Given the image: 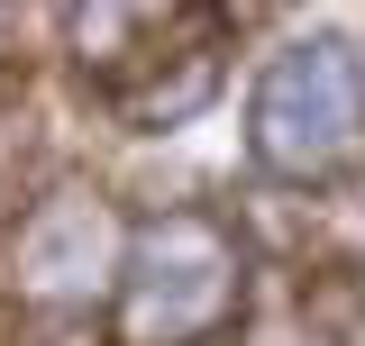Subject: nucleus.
I'll list each match as a JSON object with an SVG mask.
<instances>
[{"mask_svg": "<svg viewBox=\"0 0 365 346\" xmlns=\"http://www.w3.org/2000/svg\"><path fill=\"white\" fill-rule=\"evenodd\" d=\"M0 19H9V0H0Z\"/></svg>", "mask_w": 365, "mask_h": 346, "instance_id": "nucleus-6", "label": "nucleus"}, {"mask_svg": "<svg viewBox=\"0 0 365 346\" xmlns=\"http://www.w3.org/2000/svg\"><path fill=\"white\" fill-rule=\"evenodd\" d=\"M247 155L302 192L365 173V55L347 37L283 46L256 83V110H247Z\"/></svg>", "mask_w": 365, "mask_h": 346, "instance_id": "nucleus-3", "label": "nucleus"}, {"mask_svg": "<svg viewBox=\"0 0 365 346\" xmlns=\"http://www.w3.org/2000/svg\"><path fill=\"white\" fill-rule=\"evenodd\" d=\"M64 46L119 128H174L220 91V0H73Z\"/></svg>", "mask_w": 365, "mask_h": 346, "instance_id": "nucleus-1", "label": "nucleus"}, {"mask_svg": "<svg viewBox=\"0 0 365 346\" xmlns=\"http://www.w3.org/2000/svg\"><path fill=\"white\" fill-rule=\"evenodd\" d=\"M237 9H283V0H237Z\"/></svg>", "mask_w": 365, "mask_h": 346, "instance_id": "nucleus-5", "label": "nucleus"}, {"mask_svg": "<svg viewBox=\"0 0 365 346\" xmlns=\"http://www.w3.org/2000/svg\"><path fill=\"white\" fill-rule=\"evenodd\" d=\"M119 256H128V237H119V219L101 210V192L83 182H64V192H46L37 210L19 219V292L46 310H83L101 283H119Z\"/></svg>", "mask_w": 365, "mask_h": 346, "instance_id": "nucleus-4", "label": "nucleus"}, {"mask_svg": "<svg viewBox=\"0 0 365 346\" xmlns=\"http://www.w3.org/2000/svg\"><path fill=\"white\" fill-rule=\"evenodd\" d=\"M247 319V246L220 210H155L128 228L110 283V346H220Z\"/></svg>", "mask_w": 365, "mask_h": 346, "instance_id": "nucleus-2", "label": "nucleus"}]
</instances>
